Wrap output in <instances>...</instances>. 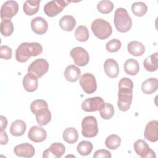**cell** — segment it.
Here are the masks:
<instances>
[{"label":"cell","instance_id":"obj_9","mask_svg":"<svg viewBox=\"0 0 158 158\" xmlns=\"http://www.w3.org/2000/svg\"><path fill=\"white\" fill-rule=\"evenodd\" d=\"M70 55L72 57L74 63L80 67L85 66L89 62V54L82 47H75L73 48L70 52Z\"/></svg>","mask_w":158,"mask_h":158},{"label":"cell","instance_id":"obj_13","mask_svg":"<svg viewBox=\"0 0 158 158\" xmlns=\"http://www.w3.org/2000/svg\"><path fill=\"white\" fill-rule=\"evenodd\" d=\"M19 11V5L15 1H7L3 3L1 8V19H11Z\"/></svg>","mask_w":158,"mask_h":158},{"label":"cell","instance_id":"obj_34","mask_svg":"<svg viewBox=\"0 0 158 158\" xmlns=\"http://www.w3.org/2000/svg\"><path fill=\"white\" fill-rule=\"evenodd\" d=\"M148 7L143 2H135L131 5V11L133 14L138 17H142L146 14Z\"/></svg>","mask_w":158,"mask_h":158},{"label":"cell","instance_id":"obj_1","mask_svg":"<svg viewBox=\"0 0 158 158\" xmlns=\"http://www.w3.org/2000/svg\"><path fill=\"white\" fill-rule=\"evenodd\" d=\"M133 83L128 78H122L118 83L117 106L123 111H127L131 106L133 99Z\"/></svg>","mask_w":158,"mask_h":158},{"label":"cell","instance_id":"obj_33","mask_svg":"<svg viewBox=\"0 0 158 158\" xmlns=\"http://www.w3.org/2000/svg\"><path fill=\"white\" fill-rule=\"evenodd\" d=\"M89 33L86 27L84 25L78 26L75 31V38L81 42L86 41L89 38Z\"/></svg>","mask_w":158,"mask_h":158},{"label":"cell","instance_id":"obj_2","mask_svg":"<svg viewBox=\"0 0 158 158\" xmlns=\"http://www.w3.org/2000/svg\"><path fill=\"white\" fill-rule=\"evenodd\" d=\"M42 52L43 47L38 43H22L15 51V59L19 62L23 63L31 57L37 56Z\"/></svg>","mask_w":158,"mask_h":158},{"label":"cell","instance_id":"obj_38","mask_svg":"<svg viewBox=\"0 0 158 158\" xmlns=\"http://www.w3.org/2000/svg\"><path fill=\"white\" fill-rule=\"evenodd\" d=\"M12 55V51L10 48L6 45H2L0 47V57L5 60L11 59Z\"/></svg>","mask_w":158,"mask_h":158},{"label":"cell","instance_id":"obj_26","mask_svg":"<svg viewBox=\"0 0 158 158\" xmlns=\"http://www.w3.org/2000/svg\"><path fill=\"white\" fill-rule=\"evenodd\" d=\"M127 49L129 53L134 56H141L145 52V47L141 43L138 41H133L127 45Z\"/></svg>","mask_w":158,"mask_h":158},{"label":"cell","instance_id":"obj_15","mask_svg":"<svg viewBox=\"0 0 158 158\" xmlns=\"http://www.w3.org/2000/svg\"><path fill=\"white\" fill-rule=\"evenodd\" d=\"M144 138L151 142H156L158 139V122L151 120L146 125L144 132Z\"/></svg>","mask_w":158,"mask_h":158},{"label":"cell","instance_id":"obj_23","mask_svg":"<svg viewBox=\"0 0 158 158\" xmlns=\"http://www.w3.org/2000/svg\"><path fill=\"white\" fill-rule=\"evenodd\" d=\"M27 128L26 123L22 120H16L13 122L10 127V133L14 136H20L23 135Z\"/></svg>","mask_w":158,"mask_h":158},{"label":"cell","instance_id":"obj_39","mask_svg":"<svg viewBox=\"0 0 158 158\" xmlns=\"http://www.w3.org/2000/svg\"><path fill=\"white\" fill-rule=\"evenodd\" d=\"M111 156V153L108 150L106 149L97 150L93 155L94 158H110Z\"/></svg>","mask_w":158,"mask_h":158},{"label":"cell","instance_id":"obj_7","mask_svg":"<svg viewBox=\"0 0 158 158\" xmlns=\"http://www.w3.org/2000/svg\"><path fill=\"white\" fill-rule=\"evenodd\" d=\"M49 70V63L43 59H38L33 61L28 68V73L35 75L37 78H41Z\"/></svg>","mask_w":158,"mask_h":158},{"label":"cell","instance_id":"obj_14","mask_svg":"<svg viewBox=\"0 0 158 158\" xmlns=\"http://www.w3.org/2000/svg\"><path fill=\"white\" fill-rule=\"evenodd\" d=\"M65 148L60 143H52L50 147L46 149L43 154V158H59L65 153Z\"/></svg>","mask_w":158,"mask_h":158},{"label":"cell","instance_id":"obj_6","mask_svg":"<svg viewBox=\"0 0 158 158\" xmlns=\"http://www.w3.org/2000/svg\"><path fill=\"white\" fill-rule=\"evenodd\" d=\"M81 133L86 138H93L98 133V122L93 116H86L81 122Z\"/></svg>","mask_w":158,"mask_h":158},{"label":"cell","instance_id":"obj_17","mask_svg":"<svg viewBox=\"0 0 158 158\" xmlns=\"http://www.w3.org/2000/svg\"><path fill=\"white\" fill-rule=\"evenodd\" d=\"M14 152L19 157H31L35 153L33 145L29 143H22L17 145L14 148Z\"/></svg>","mask_w":158,"mask_h":158},{"label":"cell","instance_id":"obj_5","mask_svg":"<svg viewBox=\"0 0 158 158\" xmlns=\"http://www.w3.org/2000/svg\"><path fill=\"white\" fill-rule=\"evenodd\" d=\"M91 28L94 35L99 40L107 39L112 33L110 24L102 19H95L92 22Z\"/></svg>","mask_w":158,"mask_h":158},{"label":"cell","instance_id":"obj_40","mask_svg":"<svg viewBox=\"0 0 158 158\" xmlns=\"http://www.w3.org/2000/svg\"><path fill=\"white\" fill-rule=\"evenodd\" d=\"M8 143V136L4 131H1V139L0 144L2 145L6 144Z\"/></svg>","mask_w":158,"mask_h":158},{"label":"cell","instance_id":"obj_41","mask_svg":"<svg viewBox=\"0 0 158 158\" xmlns=\"http://www.w3.org/2000/svg\"><path fill=\"white\" fill-rule=\"evenodd\" d=\"M1 119V131H4L7 125V120L6 117L3 115L0 116Z\"/></svg>","mask_w":158,"mask_h":158},{"label":"cell","instance_id":"obj_31","mask_svg":"<svg viewBox=\"0 0 158 158\" xmlns=\"http://www.w3.org/2000/svg\"><path fill=\"white\" fill-rule=\"evenodd\" d=\"M93 148V144L90 141H81L78 144L77 147V150L80 155L86 156L89 155L91 152Z\"/></svg>","mask_w":158,"mask_h":158},{"label":"cell","instance_id":"obj_20","mask_svg":"<svg viewBox=\"0 0 158 158\" xmlns=\"http://www.w3.org/2000/svg\"><path fill=\"white\" fill-rule=\"evenodd\" d=\"M23 86L24 89L28 92H34L38 86V78L32 73H28L23 78Z\"/></svg>","mask_w":158,"mask_h":158},{"label":"cell","instance_id":"obj_19","mask_svg":"<svg viewBox=\"0 0 158 158\" xmlns=\"http://www.w3.org/2000/svg\"><path fill=\"white\" fill-rule=\"evenodd\" d=\"M104 69L106 74L110 78H116L119 73L118 64L113 59H108L104 63Z\"/></svg>","mask_w":158,"mask_h":158},{"label":"cell","instance_id":"obj_29","mask_svg":"<svg viewBox=\"0 0 158 158\" xmlns=\"http://www.w3.org/2000/svg\"><path fill=\"white\" fill-rule=\"evenodd\" d=\"M63 139L69 144L75 143L78 139L77 130L73 127L67 128L63 132Z\"/></svg>","mask_w":158,"mask_h":158},{"label":"cell","instance_id":"obj_36","mask_svg":"<svg viewBox=\"0 0 158 158\" xmlns=\"http://www.w3.org/2000/svg\"><path fill=\"white\" fill-rule=\"evenodd\" d=\"M99 113L103 119H110L114 114V106L110 103H105L104 107L99 110Z\"/></svg>","mask_w":158,"mask_h":158},{"label":"cell","instance_id":"obj_30","mask_svg":"<svg viewBox=\"0 0 158 158\" xmlns=\"http://www.w3.org/2000/svg\"><path fill=\"white\" fill-rule=\"evenodd\" d=\"M105 144L106 147L109 149H116L121 144V138L117 135H110L106 139Z\"/></svg>","mask_w":158,"mask_h":158},{"label":"cell","instance_id":"obj_3","mask_svg":"<svg viewBox=\"0 0 158 158\" xmlns=\"http://www.w3.org/2000/svg\"><path fill=\"white\" fill-rule=\"evenodd\" d=\"M31 112L35 115L36 120L40 126L47 125L51 120V113L48 104L43 99H36L30 105Z\"/></svg>","mask_w":158,"mask_h":158},{"label":"cell","instance_id":"obj_4","mask_svg":"<svg viewBox=\"0 0 158 158\" xmlns=\"http://www.w3.org/2000/svg\"><path fill=\"white\" fill-rule=\"evenodd\" d=\"M114 22L117 31L127 32L132 26V20L127 10L122 7L117 8L114 14Z\"/></svg>","mask_w":158,"mask_h":158},{"label":"cell","instance_id":"obj_8","mask_svg":"<svg viewBox=\"0 0 158 158\" xmlns=\"http://www.w3.org/2000/svg\"><path fill=\"white\" fill-rule=\"evenodd\" d=\"M69 3V1L64 0H54L49 1L44 5V12L48 17H54L60 13Z\"/></svg>","mask_w":158,"mask_h":158},{"label":"cell","instance_id":"obj_18","mask_svg":"<svg viewBox=\"0 0 158 158\" xmlns=\"http://www.w3.org/2000/svg\"><path fill=\"white\" fill-rule=\"evenodd\" d=\"M31 28L32 31L38 35L44 34L48 28L46 20L41 17H36L31 20Z\"/></svg>","mask_w":158,"mask_h":158},{"label":"cell","instance_id":"obj_22","mask_svg":"<svg viewBox=\"0 0 158 158\" xmlns=\"http://www.w3.org/2000/svg\"><path fill=\"white\" fill-rule=\"evenodd\" d=\"M158 89V80L156 78H149L144 80L141 85V91L146 94H151Z\"/></svg>","mask_w":158,"mask_h":158},{"label":"cell","instance_id":"obj_32","mask_svg":"<svg viewBox=\"0 0 158 158\" xmlns=\"http://www.w3.org/2000/svg\"><path fill=\"white\" fill-rule=\"evenodd\" d=\"M14 31V25L10 19H2L1 22V33L4 36H10Z\"/></svg>","mask_w":158,"mask_h":158},{"label":"cell","instance_id":"obj_10","mask_svg":"<svg viewBox=\"0 0 158 158\" xmlns=\"http://www.w3.org/2000/svg\"><path fill=\"white\" fill-rule=\"evenodd\" d=\"M80 85L83 90L87 94H92L97 89L95 77L90 73H85L80 77Z\"/></svg>","mask_w":158,"mask_h":158},{"label":"cell","instance_id":"obj_25","mask_svg":"<svg viewBox=\"0 0 158 158\" xmlns=\"http://www.w3.org/2000/svg\"><path fill=\"white\" fill-rule=\"evenodd\" d=\"M76 25L75 19L70 15L63 16L59 20V26L62 30L66 31H71Z\"/></svg>","mask_w":158,"mask_h":158},{"label":"cell","instance_id":"obj_35","mask_svg":"<svg viewBox=\"0 0 158 158\" xmlns=\"http://www.w3.org/2000/svg\"><path fill=\"white\" fill-rule=\"evenodd\" d=\"M114 4L110 1H101L97 4L98 11L102 14H107L111 12L114 9Z\"/></svg>","mask_w":158,"mask_h":158},{"label":"cell","instance_id":"obj_12","mask_svg":"<svg viewBox=\"0 0 158 158\" xmlns=\"http://www.w3.org/2000/svg\"><path fill=\"white\" fill-rule=\"evenodd\" d=\"M135 152L142 158H155V152L150 149L147 143L143 139H138L134 143Z\"/></svg>","mask_w":158,"mask_h":158},{"label":"cell","instance_id":"obj_37","mask_svg":"<svg viewBox=\"0 0 158 158\" xmlns=\"http://www.w3.org/2000/svg\"><path fill=\"white\" fill-rule=\"evenodd\" d=\"M122 46V43L118 39H112L109 41L106 45L107 51L110 52H115L118 51Z\"/></svg>","mask_w":158,"mask_h":158},{"label":"cell","instance_id":"obj_27","mask_svg":"<svg viewBox=\"0 0 158 158\" xmlns=\"http://www.w3.org/2000/svg\"><path fill=\"white\" fill-rule=\"evenodd\" d=\"M144 69L149 72H154L157 70L158 67V53L155 52L147 57L144 62Z\"/></svg>","mask_w":158,"mask_h":158},{"label":"cell","instance_id":"obj_24","mask_svg":"<svg viewBox=\"0 0 158 158\" xmlns=\"http://www.w3.org/2000/svg\"><path fill=\"white\" fill-rule=\"evenodd\" d=\"M40 0H27L23 6L24 13L27 15H33L36 14L40 8Z\"/></svg>","mask_w":158,"mask_h":158},{"label":"cell","instance_id":"obj_28","mask_svg":"<svg viewBox=\"0 0 158 158\" xmlns=\"http://www.w3.org/2000/svg\"><path fill=\"white\" fill-rule=\"evenodd\" d=\"M124 70L128 75H136L139 70L138 62L134 59H128L124 64Z\"/></svg>","mask_w":158,"mask_h":158},{"label":"cell","instance_id":"obj_21","mask_svg":"<svg viewBox=\"0 0 158 158\" xmlns=\"http://www.w3.org/2000/svg\"><path fill=\"white\" fill-rule=\"evenodd\" d=\"M80 74V69L74 65H68L64 71V76L65 79L71 83L77 81L79 78Z\"/></svg>","mask_w":158,"mask_h":158},{"label":"cell","instance_id":"obj_16","mask_svg":"<svg viewBox=\"0 0 158 158\" xmlns=\"http://www.w3.org/2000/svg\"><path fill=\"white\" fill-rule=\"evenodd\" d=\"M28 137L31 141L35 143H40L46 139L47 133L43 128L35 125L30 128Z\"/></svg>","mask_w":158,"mask_h":158},{"label":"cell","instance_id":"obj_11","mask_svg":"<svg viewBox=\"0 0 158 158\" xmlns=\"http://www.w3.org/2000/svg\"><path fill=\"white\" fill-rule=\"evenodd\" d=\"M105 102L101 97L96 96L87 98L81 103V108L85 112L99 111L104 107Z\"/></svg>","mask_w":158,"mask_h":158}]
</instances>
